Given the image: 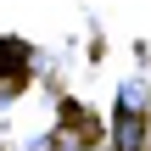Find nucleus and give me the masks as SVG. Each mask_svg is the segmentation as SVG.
<instances>
[{"mask_svg": "<svg viewBox=\"0 0 151 151\" xmlns=\"http://www.w3.org/2000/svg\"><path fill=\"white\" fill-rule=\"evenodd\" d=\"M112 151H146V118H129V112H118Z\"/></svg>", "mask_w": 151, "mask_h": 151, "instance_id": "obj_1", "label": "nucleus"}, {"mask_svg": "<svg viewBox=\"0 0 151 151\" xmlns=\"http://www.w3.org/2000/svg\"><path fill=\"white\" fill-rule=\"evenodd\" d=\"M146 101H151V84H146V78H123V90H118V112L146 118Z\"/></svg>", "mask_w": 151, "mask_h": 151, "instance_id": "obj_2", "label": "nucleus"}]
</instances>
